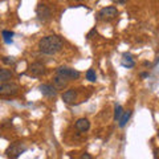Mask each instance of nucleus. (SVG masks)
Segmentation results:
<instances>
[{"instance_id": "8", "label": "nucleus", "mask_w": 159, "mask_h": 159, "mask_svg": "<svg viewBox=\"0 0 159 159\" xmlns=\"http://www.w3.org/2000/svg\"><path fill=\"white\" fill-rule=\"evenodd\" d=\"M40 92L43 93V96H45L48 98H54L57 96V90L53 88V85H49V84L40 85Z\"/></svg>"}, {"instance_id": "3", "label": "nucleus", "mask_w": 159, "mask_h": 159, "mask_svg": "<svg viewBox=\"0 0 159 159\" xmlns=\"http://www.w3.org/2000/svg\"><path fill=\"white\" fill-rule=\"evenodd\" d=\"M20 88L15 82H4L0 85V97H11L16 96L19 93Z\"/></svg>"}, {"instance_id": "17", "label": "nucleus", "mask_w": 159, "mask_h": 159, "mask_svg": "<svg viewBox=\"0 0 159 159\" xmlns=\"http://www.w3.org/2000/svg\"><path fill=\"white\" fill-rule=\"evenodd\" d=\"M86 80H89L90 82H94L97 80V74H96V72H94L93 69H89V70L86 72Z\"/></svg>"}, {"instance_id": "4", "label": "nucleus", "mask_w": 159, "mask_h": 159, "mask_svg": "<svg viewBox=\"0 0 159 159\" xmlns=\"http://www.w3.org/2000/svg\"><path fill=\"white\" fill-rule=\"evenodd\" d=\"M56 74L57 76H61L62 78H65L66 81H72V80H77L80 78V72L74 70V69H70V68H64V66H60L56 69Z\"/></svg>"}, {"instance_id": "16", "label": "nucleus", "mask_w": 159, "mask_h": 159, "mask_svg": "<svg viewBox=\"0 0 159 159\" xmlns=\"http://www.w3.org/2000/svg\"><path fill=\"white\" fill-rule=\"evenodd\" d=\"M122 65L126 66V68H133L135 64H134V61L131 60L130 56H126V54H125V58H123V61H122Z\"/></svg>"}, {"instance_id": "20", "label": "nucleus", "mask_w": 159, "mask_h": 159, "mask_svg": "<svg viewBox=\"0 0 159 159\" xmlns=\"http://www.w3.org/2000/svg\"><path fill=\"white\" fill-rule=\"evenodd\" d=\"M94 33H97V31H96V29H93V31H92L90 33L88 34V39H90V37H92V34H94Z\"/></svg>"}, {"instance_id": "2", "label": "nucleus", "mask_w": 159, "mask_h": 159, "mask_svg": "<svg viewBox=\"0 0 159 159\" xmlns=\"http://www.w3.org/2000/svg\"><path fill=\"white\" fill-rule=\"evenodd\" d=\"M27 148H28L27 143H24V142H15V143H12V145L7 148L6 154H7L8 158L16 159V158H19L20 155H21L23 152H25Z\"/></svg>"}, {"instance_id": "14", "label": "nucleus", "mask_w": 159, "mask_h": 159, "mask_svg": "<svg viewBox=\"0 0 159 159\" xmlns=\"http://www.w3.org/2000/svg\"><path fill=\"white\" fill-rule=\"evenodd\" d=\"M123 113H125L123 111V107L121 105H116V109H114V119H116V121H119Z\"/></svg>"}, {"instance_id": "6", "label": "nucleus", "mask_w": 159, "mask_h": 159, "mask_svg": "<svg viewBox=\"0 0 159 159\" xmlns=\"http://www.w3.org/2000/svg\"><path fill=\"white\" fill-rule=\"evenodd\" d=\"M98 16L101 20H106V21H109V20H113V19H116L118 16V9L116 7H113V6L111 7H105L99 11Z\"/></svg>"}, {"instance_id": "7", "label": "nucleus", "mask_w": 159, "mask_h": 159, "mask_svg": "<svg viewBox=\"0 0 159 159\" xmlns=\"http://www.w3.org/2000/svg\"><path fill=\"white\" fill-rule=\"evenodd\" d=\"M28 69H29V73L34 77H40L45 73V66H44L41 62H33V64L29 65Z\"/></svg>"}, {"instance_id": "11", "label": "nucleus", "mask_w": 159, "mask_h": 159, "mask_svg": "<svg viewBox=\"0 0 159 159\" xmlns=\"http://www.w3.org/2000/svg\"><path fill=\"white\" fill-rule=\"evenodd\" d=\"M77 99V92L74 89H69L62 94V101L65 103H73Z\"/></svg>"}, {"instance_id": "1", "label": "nucleus", "mask_w": 159, "mask_h": 159, "mask_svg": "<svg viewBox=\"0 0 159 159\" xmlns=\"http://www.w3.org/2000/svg\"><path fill=\"white\" fill-rule=\"evenodd\" d=\"M64 47L62 39L57 34H49L39 41V49L44 54H56Z\"/></svg>"}, {"instance_id": "10", "label": "nucleus", "mask_w": 159, "mask_h": 159, "mask_svg": "<svg viewBox=\"0 0 159 159\" xmlns=\"http://www.w3.org/2000/svg\"><path fill=\"white\" fill-rule=\"evenodd\" d=\"M76 129H77L78 131H81V133L88 131L89 129H90V122H89V119H86V118H80V119H77Z\"/></svg>"}, {"instance_id": "12", "label": "nucleus", "mask_w": 159, "mask_h": 159, "mask_svg": "<svg viewBox=\"0 0 159 159\" xmlns=\"http://www.w3.org/2000/svg\"><path fill=\"white\" fill-rule=\"evenodd\" d=\"M13 78V73L9 70V69H4L0 68V82H8L9 80Z\"/></svg>"}, {"instance_id": "18", "label": "nucleus", "mask_w": 159, "mask_h": 159, "mask_svg": "<svg viewBox=\"0 0 159 159\" xmlns=\"http://www.w3.org/2000/svg\"><path fill=\"white\" fill-rule=\"evenodd\" d=\"M3 62H6V64H13L15 60H13V57H3Z\"/></svg>"}, {"instance_id": "5", "label": "nucleus", "mask_w": 159, "mask_h": 159, "mask_svg": "<svg viewBox=\"0 0 159 159\" xmlns=\"http://www.w3.org/2000/svg\"><path fill=\"white\" fill-rule=\"evenodd\" d=\"M36 15H37V19L40 21L45 23L52 17V11L47 4H39L37 8H36Z\"/></svg>"}, {"instance_id": "21", "label": "nucleus", "mask_w": 159, "mask_h": 159, "mask_svg": "<svg viewBox=\"0 0 159 159\" xmlns=\"http://www.w3.org/2000/svg\"><path fill=\"white\" fill-rule=\"evenodd\" d=\"M116 3H117V4H126V2H125V0H117Z\"/></svg>"}, {"instance_id": "13", "label": "nucleus", "mask_w": 159, "mask_h": 159, "mask_svg": "<svg viewBox=\"0 0 159 159\" xmlns=\"http://www.w3.org/2000/svg\"><path fill=\"white\" fill-rule=\"evenodd\" d=\"M130 117H131V110H127L123 113L121 119H119V127H125L126 123L129 122V119H130Z\"/></svg>"}, {"instance_id": "19", "label": "nucleus", "mask_w": 159, "mask_h": 159, "mask_svg": "<svg viewBox=\"0 0 159 159\" xmlns=\"http://www.w3.org/2000/svg\"><path fill=\"white\" fill-rule=\"evenodd\" d=\"M80 159H93V157L90 155V154L85 152V154H82V155H81V158H80Z\"/></svg>"}, {"instance_id": "9", "label": "nucleus", "mask_w": 159, "mask_h": 159, "mask_svg": "<svg viewBox=\"0 0 159 159\" xmlns=\"http://www.w3.org/2000/svg\"><path fill=\"white\" fill-rule=\"evenodd\" d=\"M68 85V81L65 78H62L61 76H54L53 77V88L56 89V90H61V89H65Z\"/></svg>"}, {"instance_id": "22", "label": "nucleus", "mask_w": 159, "mask_h": 159, "mask_svg": "<svg viewBox=\"0 0 159 159\" xmlns=\"http://www.w3.org/2000/svg\"><path fill=\"white\" fill-rule=\"evenodd\" d=\"M141 77H142V78H145V77H148V73H146V72H145V73H141Z\"/></svg>"}, {"instance_id": "15", "label": "nucleus", "mask_w": 159, "mask_h": 159, "mask_svg": "<svg viewBox=\"0 0 159 159\" xmlns=\"http://www.w3.org/2000/svg\"><path fill=\"white\" fill-rule=\"evenodd\" d=\"M3 40L6 44H11L12 43V36H13V32H9V31H3Z\"/></svg>"}]
</instances>
